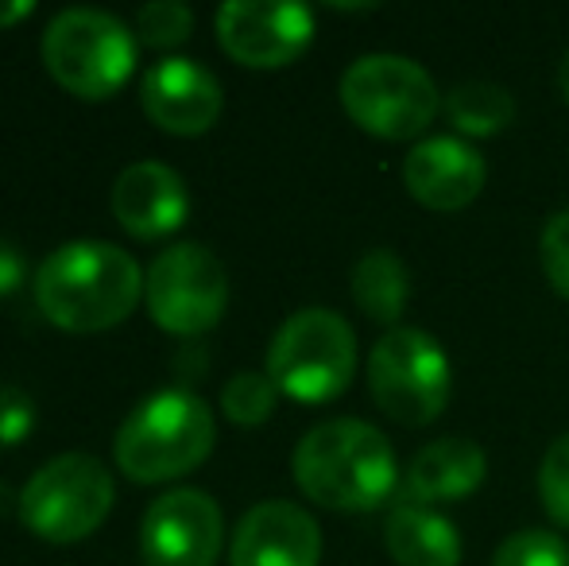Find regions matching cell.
I'll return each instance as SVG.
<instances>
[{"instance_id": "cell-1", "label": "cell", "mask_w": 569, "mask_h": 566, "mask_svg": "<svg viewBox=\"0 0 569 566\" xmlns=\"http://www.w3.org/2000/svg\"><path fill=\"white\" fill-rule=\"evenodd\" d=\"M143 299V272L109 241H70L36 272V307L70 334H98L124 322Z\"/></svg>"}, {"instance_id": "cell-2", "label": "cell", "mask_w": 569, "mask_h": 566, "mask_svg": "<svg viewBox=\"0 0 569 566\" xmlns=\"http://www.w3.org/2000/svg\"><path fill=\"white\" fill-rule=\"evenodd\" d=\"M295 485L333 513H368L391 497L399 461L391 443L365 419H326L295 446Z\"/></svg>"}, {"instance_id": "cell-3", "label": "cell", "mask_w": 569, "mask_h": 566, "mask_svg": "<svg viewBox=\"0 0 569 566\" xmlns=\"http://www.w3.org/2000/svg\"><path fill=\"white\" fill-rule=\"evenodd\" d=\"M218 443L213 411L202 396L187 388L156 393L117 430V469L140 485L174 481L198 469Z\"/></svg>"}, {"instance_id": "cell-4", "label": "cell", "mask_w": 569, "mask_h": 566, "mask_svg": "<svg viewBox=\"0 0 569 566\" xmlns=\"http://www.w3.org/2000/svg\"><path fill=\"white\" fill-rule=\"evenodd\" d=\"M341 106L372 137L411 140L435 125L446 101L422 62L376 51L360 54L341 75Z\"/></svg>"}, {"instance_id": "cell-5", "label": "cell", "mask_w": 569, "mask_h": 566, "mask_svg": "<svg viewBox=\"0 0 569 566\" xmlns=\"http://www.w3.org/2000/svg\"><path fill=\"white\" fill-rule=\"evenodd\" d=\"M43 67L67 93L106 101L136 70V36L101 8H67L43 31Z\"/></svg>"}, {"instance_id": "cell-6", "label": "cell", "mask_w": 569, "mask_h": 566, "mask_svg": "<svg viewBox=\"0 0 569 566\" xmlns=\"http://www.w3.org/2000/svg\"><path fill=\"white\" fill-rule=\"evenodd\" d=\"M263 373L299 404L338 400L357 373V334L330 307L295 310L271 338Z\"/></svg>"}, {"instance_id": "cell-7", "label": "cell", "mask_w": 569, "mask_h": 566, "mask_svg": "<svg viewBox=\"0 0 569 566\" xmlns=\"http://www.w3.org/2000/svg\"><path fill=\"white\" fill-rule=\"evenodd\" d=\"M368 388L383 416L403 427H427L450 404V357L435 334L396 326L368 354Z\"/></svg>"}, {"instance_id": "cell-8", "label": "cell", "mask_w": 569, "mask_h": 566, "mask_svg": "<svg viewBox=\"0 0 569 566\" xmlns=\"http://www.w3.org/2000/svg\"><path fill=\"white\" fill-rule=\"evenodd\" d=\"M113 474L93 454H59L20 493V520L47 544H78L113 513Z\"/></svg>"}, {"instance_id": "cell-9", "label": "cell", "mask_w": 569, "mask_h": 566, "mask_svg": "<svg viewBox=\"0 0 569 566\" xmlns=\"http://www.w3.org/2000/svg\"><path fill=\"white\" fill-rule=\"evenodd\" d=\"M143 299L156 326L174 338H198L213 330L229 307L226 265L198 241L171 245L151 260Z\"/></svg>"}, {"instance_id": "cell-10", "label": "cell", "mask_w": 569, "mask_h": 566, "mask_svg": "<svg viewBox=\"0 0 569 566\" xmlns=\"http://www.w3.org/2000/svg\"><path fill=\"white\" fill-rule=\"evenodd\" d=\"M218 39L229 59L256 70H276L310 47L315 12L291 0H229L218 8Z\"/></svg>"}, {"instance_id": "cell-11", "label": "cell", "mask_w": 569, "mask_h": 566, "mask_svg": "<svg viewBox=\"0 0 569 566\" xmlns=\"http://www.w3.org/2000/svg\"><path fill=\"white\" fill-rule=\"evenodd\" d=\"M226 544V520L210 493L171 489L151 500L140 528L148 566H213Z\"/></svg>"}, {"instance_id": "cell-12", "label": "cell", "mask_w": 569, "mask_h": 566, "mask_svg": "<svg viewBox=\"0 0 569 566\" xmlns=\"http://www.w3.org/2000/svg\"><path fill=\"white\" fill-rule=\"evenodd\" d=\"M143 113L159 125L163 132L174 137H202L218 125L226 93L221 82L194 59L182 54H167L143 75L140 86Z\"/></svg>"}, {"instance_id": "cell-13", "label": "cell", "mask_w": 569, "mask_h": 566, "mask_svg": "<svg viewBox=\"0 0 569 566\" xmlns=\"http://www.w3.org/2000/svg\"><path fill=\"white\" fill-rule=\"evenodd\" d=\"M322 528L291 500H263L240 516L229 544V566H318Z\"/></svg>"}, {"instance_id": "cell-14", "label": "cell", "mask_w": 569, "mask_h": 566, "mask_svg": "<svg viewBox=\"0 0 569 566\" xmlns=\"http://www.w3.org/2000/svg\"><path fill=\"white\" fill-rule=\"evenodd\" d=\"M488 167L480 151L461 137H427L403 159V187L430 210H465L485 190Z\"/></svg>"}, {"instance_id": "cell-15", "label": "cell", "mask_w": 569, "mask_h": 566, "mask_svg": "<svg viewBox=\"0 0 569 566\" xmlns=\"http://www.w3.org/2000/svg\"><path fill=\"white\" fill-rule=\"evenodd\" d=\"M190 198L187 182L174 167L156 163V159H140V163L124 167L113 182V214L117 221L140 241H156L167 237L187 221Z\"/></svg>"}, {"instance_id": "cell-16", "label": "cell", "mask_w": 569, "mask_h": 566, "mask_svg": "<svg viewBox=\"0 0 569 566\" xmlns=\"http://www.w3.org/2000/svg\"><path fill=\"white\" fill-rule=\"evenodd\" d=\"M488 474V458L472 438H435L411 458L403 477V493L411 505H442L465 500L480 489Z\"/></svg>"}, {"instance_id": "cell-17", "label": "cell", "mask_w": 569, "mask_h": 566, "mask_svg": "<svg viewBox=\"0 0 569 566\" xmlns=\"http://www.w3.org/2000/svg\"><path fill=\"white\" fill-rule=\"evenodd\" d=\"M383 547L396 566H457L461 563V536L453 520L427 505H399L391 508L383 524Z\"/></svg>"}, {"instance_id": "cell-18", "label": "cell", "mask_w": 569, "mask_h": 566, "mask_svg": "<svg viewBox=\"0 0 569 566\" xmlns=\"http://www.w3.org/2000/svg\"><path fill=\"white\" fill-rule=\"evenodd\" d=\"M352 302L365 310L372 322L396 330L411 299V272L391 249H368L352 268Z\"/></svg>"}, {"instance_id": "cell-19", "label": "cell", "mask_w": 569, "mask_h": 566, "mask_svg": "<svg viewBox=\"0 0 569 566\" xmlns=\"http://www.w3.org/2000/svg\"><path fill=\"white\" fill-rule=\"evenodd\" d=\"M446 113L461 137H496L516 125V98L500 82H461L446 93Z\"/></svg>"}, {"instance_id": "cell-20", "label": "cell", "mask_w": 569, "mask_h": 566, "mask_svg": "<svg viewBox=\"0 0 569 566\" xmlns=\"http://www.w3.org/2000/svg\"><path fill=\"white\" fill-rule=\"evenodd\" d=\"M276 400H279V388L268 373H256V369H244V373H232L221 388V411L240 427H260L271 419L276 411Z\"/></svg>"}, {"instance_id": "cell-21", "label": "cell", "mask_w": 569, "mask_h": 566, "mask_svg": "<svg viewBox=\"0 0 569 566\" xmlns=\"http://www.w3.org/2000/svg\"><path fill=\"white\" fill-rule=\"evenodd\" d=\"M492 566H569V547L558 532L523 528L496 547Z\"/></svg>"}, {"instance_id": "cell-22", "label": "cell", "mask_w": 569, "mask_h": 566, "mask_svg": "<svg viewBox=\"0 0 569 566\" xmlns=\"http://www.w3.org/2000/svg\"><path fill=\"white\" fill-rule=\"evenodd\" d=\"M190 31H194V12L179 0H151L136 12V36L156 51L179 47L182 39H190Z\"/></svg>"}, {"instance_id": "cell-23", "label": "cell", "mask_w": 569, "mask_h": 566, "mask_svg": "<svg viewBox=\"0 0 569 566\" xmlns=\"http://www.w3.org/2000/svg\"><path fill=\"white\" fill-rule=\"evenodd\" d=\"M539 497L550 520L569 528V435L555 438L539 466Z\"/></svg>"}, {"instance_id": "cell-24", "label": "cell", "mask_w": 569, "mask_h": 566, "mask_svg": "<svg viewBox=\"0 0 569 566\" xmlns=\"http://www.w3.org/2000/svg\"><path fill=\"white\" fill-rule=\"evenodd\" d=\"M539 260L542 272H547L550 287H555L562 299H569V210H558L547 218L539 237Z\"/></svg>"}, {"instance_id": "cell-25", "label": "cell", "mask_w": 569, "mask_h": 566, "mask_svg": "<svg viewBox=\"0 0 569 566\" xmlns=\"http://www.w3.org/2000/svg\"><path fill=\"white\" fill-rule=\"evenodd\" d=\"M36 427V408L20 388H0V446H16Z\"/></svg>"}, {"instance_id": "cell-26", "label": "cell", "mask_w": 569, "mask_h": 566, "mask_svg": "<svg viewBox=\"0 0 569 566\" xmlns=\"http://www.w3.org/2000/svg\"><path fill=\"white\" fill-rule=\"evenodd\" d=\"M23 280H28V260L16 249L12 241H0V295L20 291Z\"/></svg>"}, {"instance_id": "cell-27", "label": "cell", "mask_w": 569, "mask_h": 566, "mask_svg": "<svg viewBox=\"0 0 569 566\" xmlns=\"http://www.w3.org/2000/svg\"><path fill=\"white\" fill-rule=\"evenodd\" d=\"M31 4L28 0H0V28H12V23L28 20Z\"/></svg>"}, {"instance_id": "cell-28", "label": "cell", "mask_w": 569, "mask_h": 566, "mask_svg": "<svg viewBox=\"0 0 569 566\" xmlns=\"http://www.w3.org/2000/svg\"><path fill=\"white\" fill-rule=\"evenodd\" d=\"M558 90H562V98H566V106H569V47H566V54H562V67H558Z\"/></svg>"}]
</instances>
